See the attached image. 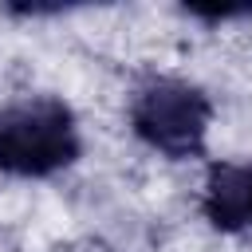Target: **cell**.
I'll return each mask as SVG.
<instances>
[{"instance_id": "1", "label": "cell", "mask_w": 252, "mask_h": 252, "mask_svg": "<svg viewBox=\"0 0 252 252\" xmlns=\"http://www.w3.org/2000/svg\"><path fill=\"white\" fill-rule=\"evenodd\" d=\"M79 158L75 118L59 98H32L0 114V169L47 177Z\"/></svg>"}, {"instance_id": "2", "label": "cell", "mask_w": 252, "mask_h": 252, "mask_svg": "<svg viewBox=\"0 0 252 252\" xmlns=\"http://www.w3.org/2000/svg\"><path fill=\"white\" fill-rule=\"evenodd\" d=\"M209 98L177 79H158L146 91H138L130 122L142 142L169 158H189L205 150V130H209Z\"/></svg>"}, {"instance_id": "3", "label": "cell", "mask_w": 252, "mask_h": 252, "mask_svg": "<svg viewBox=\"0 0 252 252\" xmlns=\"http://www.w3.org/2000/svg\"><path fill=\"white\" fill-rule=\"evenodd\" d=\"M205 217L228 232L252 224V165H213L209 169Z\"/></svg>"}]
</instances>
